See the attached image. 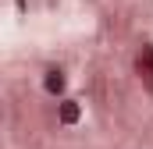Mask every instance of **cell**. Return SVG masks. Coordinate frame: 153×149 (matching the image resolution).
<instances>
[{"mask_svg": "<svg viewBox=\"0 0 153 149\" xmlns=\"http://www.w3.org/2000/svg\"><path fill=\"white\" fill-rule=\"evenodd\" d=\"M135 64H139V71H143V78H146V82L153 85V46H146V50L139 53V60H135Z\"/></svg>", "mask_w": 153, "mask_h": 149, "instance_id": "1", "label": "cell"}, {"mask_svg": "<svg viewBox=\"0 0 153 149\" xmlns=\"http://www.w3.org/2000/svg\"><path fill=\"white\" fill-rule=\"evenodd\" d=\"M46 89H50V92H61V89H64V78H61V71H50V78H46Z\"/></svg>", "mask_w": 153, "mask_h": 149, "instance_id": "3", "label": "cell"}, {"mask_svg": "<svg viewBox=\"0 0 153 149\" xmlns=\"http://www.w3.org/2000/svg\"><path fill=\"white\" fill-rule=\"evenodd\" d=\"M61 121H64V124H71V121H78V107L71 103V100H68V103L61 107Z\"/></svg>", "mask_w": 153, "mask_h": 149, "instance_id": "2", "label": "cell"}]
</instances>
